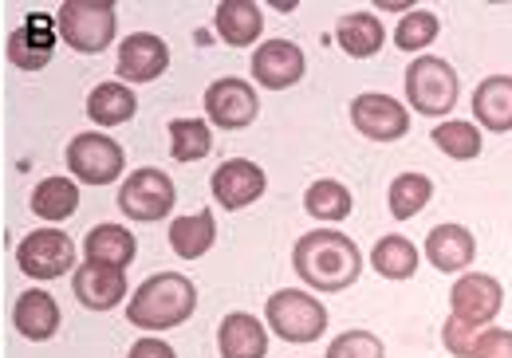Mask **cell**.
<instances>
[{"instance_id":"33","label":"cell","mask_w":512,"mask_h":358,"mask_svg":"<svg viewBox=\"0 0 512 358\" xmlns=\"http://www.w3.org/2000/svg\"><path fill=\"white\" fill-rule=\"evenodd\" d=\"M323 358H386V347L375 331H343L339 339H331Z\"/></svg>"},{"instance_id":"23","label":"cell","mask_w":512,"mask_h":358,"mask_svg":"<svg viewBox=\"0 0 512 358\" xmlns=\"http://www.w3.org/2000/svg\"><path fill=\"white\" fill-rule=\"evenodd\" d=\"M134 252H138V240H134V233H127L123 225H95V229L83 237V256H87V264H107V268H123V272H127Z\"/></svg>"},{"instance_id":"36","label":"cell","mask_w":512,"mask_h":358,"mask_svg":"<svg viewBox=\"0 0 512 358\" xmlns=\"http://www.w3.org/2000/svg\"><path fill=\"white\" fill-rule=\"evenodd\" d=\"M127 358H178V351H174L166 339H158V335H142V339L130 347Z\"/></svg>"},{"instance_id":"34","label":"cell","mask_w":512,"mask_h":358,"mask_svg":"<svg viewBox=\"0 0 512 358\" xmlns=\"http://www.w3.org/2000/svg\"><path fill=\"white\" fill-rule=\"evenodd\" d=\"M481 331L485 327H473V323H461V319L449 315L446 323H442V347L453 358H473V347H477V335Z\"/></svg>"},{"instance_id":"10","label":"cell","mask_w":512,"mask_h":358,"mask_svg":"<svg viewBox=\"0 0 512 358\" xmlns=\"http://www.w3.org/2000/svg\"><path fill=\"white\" fill-rule=\"evenodd\" d=\"M501 307H505V288L489 272H465L449 292V315L461 323H473V327L493 323L501 315Z\"/></svg>"},{"instance_id":"14","label":"cell","mask_w":512,"mask_h":358,"mask_svg":"<svg viewBox=\"0 0 512 358\" xmlns=\"http://www.w3.org/2000/svg\"><path fill=\"white\" fill-rule=\"evenodd\" d=\"M170 67V44L158 32H130L119 44V83H154Z\"/></svg>"},{"instance_id":"20","label":"cell","mask_w":512,"mask_h":358,"mask_svg":"<svg viewBox=\"0 0 512 358\" xmlns=\"http://www.w3.org/2000/svg\"><path fill=\"white\" fill-rule=\"evenodd\" d=\"M213 28L229 48H253L264 32V12L253 0H221L213 12Z\"/></svg>"},{"instance_id":"31","label":"cell","mask_w":512,"mask_h":358,"mask_svg":"<svg viewBox=\"0 0 512 358\" xmlns=\"http://www.w3.org/2000/svg\"><path fill=\"white\" fill-rule=\"evenodd\" d=\"M213 150V126L205 119H174L170 122V154L174 162H201Z\"/></svg>"},{"instance_id":"22","label":"cell","mask_w":512,"mask_h":358,"mask_svg":"<svg viewBox=\"0 0 512 358\" xmlns=\"http://www.w3.org/2000/svg\"><path fill=\"white\" fill-rule=\"evenodd\" d=\"M335 44L351 56V60H371L379 56V48L386 44V28L375 12H347L335 24Z\"/></svg>"},{"instance_id":"19","label":"cell","mask_w":512,"mask_h":358,"mask_svg":"<svg viewBox=\"0 0 512 358\" xmlns=\"http://www.w3.org/2000/svg\"><path fill=\"white\" fill-rule=\"evenodd\" d=\"M426 260L438 268V272H465L473 260H477V240L465 225H438L430 229L426 237Z\"/></svg>"},{"instance_id":"29","label":"cell","mask_w":512,"mask_h":358,"mask_svg":"<svg viewBox=\"0 0 512 358\" xmlns=\"http://www.w3.org/2000/svg\"><path fill=\"white\" fill-rule=\"evenodd\" d=\"M386 201H390V217L394 221H410V217H418L430 201H434V181L426 178V174H398V178L390 181V189H386Z\"/></svg>"},{"instance_id":"5","label":"cell","mask_w":512,"mask_h":358,"mask_svg":"<svg viewBox=\"0 0 512 358\" xmlns=\"http://www.w3.org/2000/svg\"><path fill=\"white\" fill-rule=\"evenodd\" d=\"M457 91H461L457 71L442 56H418L406 67V103L418 115H430V119L449 115L457 107Z\"/></svg>"},{"instance_id":"8","label":"cell","mask_w":512,"mask_h":358,"mask_svg":"<svg viewBox=\"0 0 512 358\" xmlns=\"http://www.w3.org/2000/svg\"><path fill=\"white\" fill-rule=\"evenodd\" d=\"M201 107H205V122L217 126V130H245L260 115V99H256L253 83L249 79H237V75L213 79L205 87Z\"/></svg>"},{"instance_id":"12","label":"cell","mask_w":512,"mask_h":358,"mask_svg":"<svg viewBox=\"0 0 512 358\" xmlns=\"http://www.w3.org/2000/svg\"><path fill=\"white\" fill-rule=\"evenodd\" d=\"M264 189H268V174L256 166L253 158H229V162H221V166L213 170V178H209L213 201H217L221 209H229V213L249 209L253 201L264 197Z\"/></svg>"},{"instance_id":"11","label":"cell","mask_w":512,"mask_h":358,"mask_svg":"<svg viewBox=\"0 0 512 358\" xmlns=\"http://www.w3.org/2000/svg\"><path fill=\"white\" fill-rule=\"evenodd\" d=\"M351 126L371 142H398L410 134V111L379 91H363L351 99Z\"/></svg>"},{"instance_id":"24","label":"cell","mask_w":512,"mask_h":358,"mask_svg":"<svg viewBox=\"0 0 512 358\" xmlns=\"http://www.w3.org/2000/svg\"><path fill=\"white\" fill-rule=\"evenodd\" d=\"M87 119L95 122V126H123L138 115V99H134V91H130L127 83H99L91 95H87Z\"/></svg>"},{"instance_id":"7","label":"cell","mask_w":512,"mask_h":358,"mask_svg":"<svg viewBox=\"0 0 512 358\" xmlns=\"http://www.w3.org/2000/svg\"><path fill=\"white\" fill-rule=\"evenodd\" d=\"M174 201H178L174 181H170V174H162V170H154V166L134 170V174H127V181L119 185V209L127 213L130 221H142V225L170 217V213H174Z\"/></svg>"},{"instance_id":"6","label":"cell","mask_w":512,"mask_h":358,"mask_svg":"<svg viewBox=\"0 0 512 358\" xmlns=\"http://www.w3.org/2000/svg\"><path fill=\"white\" fill-rule=\"evenodd\" d=\"M67 170L83 185H111V181L123 178L127 154L115 138H107L99 130H87V134H75L67 142Z\"/></svg>"},{"instance_id":"28","label":"cell","mask_w":512,"mask_h":358,"mask_svg":"<svg viewBox=\"0 0 512 358\" xmlns=\"http://www.w3.org/2000/svg\"><path fill=\"white\" fill-rule=\"evenodd\" d=\"M304 209H308L316 221H327V225H335V221L351 217V209H355V197H351V189H347L343 181L320 178V181H312V185L304 189Z\"/></svg>"},{"instance_id":"3","label":"cell","mask_w":512,"mask_h":358,"mask_svg":"<svg viewBox=\"0 0 512 358\" xmlns=\"http://www.w3.org/2000/svg\"><path fill=\"white\" fill-rule=\"evenodd\" d=\"M56 28L71 52L99 56L103 48H111L119 32V12L115 4H103V0H64L56 12Z\"/></svg>"},{"instance_id":"4","label":"cell","mask_w":512,"mask_h":358,"mask_svg":"<svg viewBox=\"0 0 512 358\" xmlns=\"http://www.w3.org/2000/svg\"><path fill=\"white\" fill-rule=\"evenodd\" d=\"M264 319H268V327H272L284 343H292V347L316 343L323 331H327V307H323L312 292H304V288H284V292L268 296Z\"/></svg>"},{"instance_id":"13","label":"cell","mask_w":512,"mask_h":358,"mask_svg":"<svg viewBox=\"0 0 512 358\" xmlns=\"http://www.w3.org/2000/svg\"><path fill=\"white\" fill-rule=\"evenodd\" d=\"M304 71L308 56L292 40H268L253 52V83H260L264 91H288L304 79Z\"/></svg>"},{"instance_id":"35","label":"cell","mask_w":512,"mask_h":358,"mask_svg":"<svg viewBox=\"0 0 512 358\" xmlns=\"http://www.w3.org/2000/svg\"><path fill=\"white\" fill-rule=\"evenodd\" d=\"M473 358H512V331H481L477 335V347H473Z\"/></svg>"},{"instance_id":"9","label":"cell","mask_w":512,"mask_h":358,"mask_svg":"<svg viewBox=\"0 0 512 358\" xmlns=\"http://www.w3.org/2000/svg\"><path fill=\"white\" fill-rule=\"evenodd\" d=\"M16 264L32 280H60L75 268V244L60 229H36L16 244Z\"/></svg>"},{"instance_id":"17","label":"cell","mask_w":512,"mask_h":358,"mask_svg":"<svg viewBox=\"0 0 512 358\" xmlns=\"http://www.w3.org/2000/svg\"><path fill=\"white\" fill-rule=\"evenodd\" d=\"M12 327L28 339V343H48L56 331H60V303L52 292L44 288H32L16 299L12 307Z\"/></svg>"},{"instance_id":"25","label":"cell","mask_w":512,"mask_h":358,"mask_svg":"<svg viewBox=\"0 0 512 358\" xmlns=\"http://www.w3.org/2000/svg\"><path fill=\"white\" fill-rule=\"evenodd\" d=\"M213 244H217L213 209H197V213L178 217V221L170 225V248H174V256H182V260H201Z\"/></svg>"},{"instance_id":"26","label":"cell","mask_w":512,"mask_h":358,"mask_svg":"<svg viewBox=\"0 0 512 358\" xmlns=\"http://www.w3.org/2000/svg\"><path fill=\"white\" fill-rule=\"evenodd\" d=\"M371 268L383 280H414V272H418V248H414V240L402 237V233L383 237L371 248Z\"/></svg>"},{"instance_id":"2","label":"cell","mask_w":512,"mask_h":358,"mask_svg":"<svg viewBox=\"0 0 512 358\" xmlns=\"http://www.w3.org/2000/svg\"><path fill=\"white\" fill-rule=\"evenodd\" d=\"M193 311H197V288H193L190 276H182V272H158V276L142 280L138 292L130 296L127 323L150 331V335H158V331H170V327L190 323Z\"/></svg>"},{"instance_id":"1","label":"cell","mask_w":512,"mask_h":358,"mask_svg":"<svg viewBox=\"0 0 512 358\" xmlns=\"http://www.w3.org/2000/svg\"><path fill=\"white\" fill-rule=\"evenodd\" d=\"M292 268L312 292H347L363 276V252L347 233L335 229H316L304 233L292 248Z\"/></svg>"},{"instance_id":"18","label":"cell","mask_w":512,"mask_h":358,"mask_svg":"<svg viewBox=\"0 0 512 358\" xmlns=\"http://www.w3.org/2000/svg\"><path fill=\"white\" fill-rule=\"evenodd\" d=\"M217 351L221 358H264L268 355V331L249 311H229L217 327Z\"/></svg>"},{"instance_id":"32","label":"cell","mask_w":512,"mask_h":358,"mask_svg":"<svg viewBox=\"0 0 512 358\" xmlns=\"http://www.w3.org/2000/svg\"><path fill=\"white\" fill-rule=\"evenodd\" d=\"M438 32H442L438 12H430V8H414V12H406V16L398 20V28H394V44H398L402 52H426V48L438 40Z\"/></svg>"},{"instance_id":"15","label":"cell","mask_w":512,"mask_h":358,"mask_svg":"<svg viewBox=\"0 0 512 358\" xmlns=\"http://www.w3.org/2000/svg\"><path fill=\"white\" fill-rule=\"evenodd\" d=\"M71 296L87 311H115L127 299V272L107 264H79L71 276Z\"/></svg>"},{"instance_id":"27","label":"cell","mask_w":512,"mask_h":358,"mask_svg":"<svg viewBox=\"0 0 512 358\" xmlns=\"http://www.w3.org/2000/svg\"><path fill=\"white\" fill-rule=\"evenodd\" d=\"M32 213L40 221H67L75 209H79V185L71 178H44L36 189H32Z\"/></svg>"},{"instance_id":"16","label":"cell","mask_w":512,"mask_h":358,"mask_svg":"<svg viewBox=\"0 0 512 358\" xmlns=\"http://www.w3.org/2000/svg\"><path fill=\"white\" fill-rule=\"evenodd\" d=\"M8 63L20 71H44L56 52V32L48 16H28L12 36H8Z\"/></svg>"},{"instance_id":"21","label":"cell","mask_w":512,"mask_h":358,"mask_svg":"<svg viewBox=\"0 0 512 358\" xmlns=\"http://www.w3.org/2000/svg\"><path fill=\"white\" fill-rule=\"evenodd\" d=\"M473 119L493 134L512 130V75H489L473 91Z\"/></svg>"},{"instance_id":"30","label":"cell","mask_w":512,"mask_h":358,"mask_svg":"<svg viewBox=\"0 0 512 358\" xmlns=\"http://www.w3.org/2000/svg\"><path fill=\"white\" fill-rule=\"evenodd\" d=\"M430 138H434V146H438L446 158H453V162H473V158H481V146H485L481 130L465 119L438 122V126L430 130Z\"/></svg>"}]
</instances>
